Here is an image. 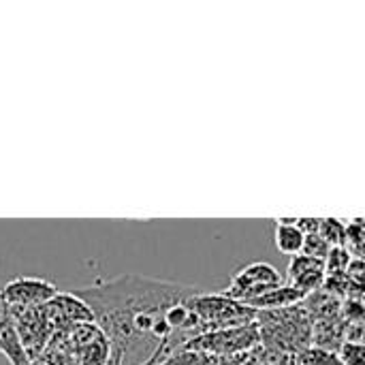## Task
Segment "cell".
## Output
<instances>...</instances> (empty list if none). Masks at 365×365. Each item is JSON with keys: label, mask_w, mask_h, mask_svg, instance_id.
I'll return each instance as SVG.
<instances>
[{"label": "cell", "mask_w": 365, "mask_h": 365, "mask_svg": "<svg viewBox=\"0 0 365 365\" xmlns=\"http://www.w3.org/2000/svg\"><path fill=\"white\" fill-rule=\"evenodd\" d=\"M329 252H331V246L321 237V233L306 235V244H304V255H306V257L325 261V259L329 257Z\"/></svg>", "instance_id": "4fadbf2b"}, {"label": "cell", "mask_w": 365, "mask_h": 365, "mask_svg": "<svg viewBox=\"0 0 365 365\" xmlns=\"http://www.w3.org/2000/svg\"><path fill=\"white\" fill-rule=\"evenodd\" d=\"M188 308L199 319V323L205 325H220V327H237L246 325V321L252 319V310L225 293L210 295V293H197L188 299Z\"/></svg>", "instance_id": "7a4b0ae2"}, {"label": "cell", "mask_w": 365, "mask_h": 365, "mask_svg": "<svg viewBox=\"0 0 365 365\" xmlns=\"http://www.w3.org/2000/svg\"><path fill=\"white\" fill-rule=\"evenodd\" d=\"M75 293L92 308L94 323L111 340L113 359L124 365L135 344L156 340V327L165 314L188 302L199 289L128 274Z\"/></svg>", "instance_id": "6da1fadb"}, {"label": "cell", "mask_w": 365, "mask_h": 365, "mask_svg": "<svg viewBox=\"0 0 365 365\" xmlns=\"http://www.w3.org/2000/svg\"><path fill=\"white\" fill-rule=\"evenodd\" d=\"M274 242H276V248H278L280 255H287L291 259L304 255L306 235L297 227V218L295 220H278L276 233H274Z\"/></svg>", "instance_id": "30bf717a"}, {"label": "cell", "mask_w": 365, "mask_h": 365, "mask_svg": "<svg viewBox=\"0 0 365 365\" xmlns=\"http://www.w3.org/2000/svg\"><path fill=\"white\" fill-rule=\"evenodd\" d=\"M349 265H351V255L344 246L340 248H331L329 257L325 259V269H327V276H342L349 272Z\"/></svg>", "instance_id": "7c38bea8"}, {"label": "cell", "mask_w": 365, "mask_h": 365, "mask_svg": "<svg viewBox=\"0 0 365 365\" xmlns=\"http://www.w3.org/2000/svg\"><path fill=\"white\" fill-rule=\"evenodd\" d=\"M111 365H120V364H118V361H115V359H113V361H111Z\"/></svg>", "instance_id": "2e32d148"}, {"label": "cell", "mask_w": 365, "mask_h": 365, "mask_svg": "<svg viewBox=\"0 0 365 365\" xmlns=\"http://www.w3.org/2000/svg\"><path fill=\"white\" fill-rule=\"evenodd\" d=\"M0 353L9 359L11 365H32V359L28 357L24 342L17 334L9 306L0 312Z\"/></svg>", "instance_id": "ba28073f"}, {"label": "cell", "mask_w": 365, "mask_h": 365, "mask_svg": "<svg viewBox=\"0 0 365 365\" xmlns=\"http://www.w3.org/2000/svg\"><path fill=\"white\" fill-rule=\"evenodd\" d=\"M304 299H306V295L302 291H297V289H293L289 284H282L278 289H272V291L263 293L257 299H250L244 306H248L250 310H289V308L297 306Z\"/></svg>", "instance_id": "9c48e42d"}, {"label": "cell", "mask_w": 365, "mask_h": 365, "mask_svg": "<svg viewBox=\"0 0 365 365\" xmlns=\"http://www.w3.org/2000/svg\"><path fill=\"white\" fill-rule=\"evenodd\" d=\"M71 344L77 365H111L113 361L111 340L96 323L73 327Z\"/></svg>", "instance_id": "277c9868"}, {"label": "cell", "mask_w": 365, "mask_h": 365, "mask_svg": "<svg viewBox=\"0 0 365 365\" xmlns=\"http://www.w3.org/2000/svg\"><path fill=\"white\" fill-rule=\"evenodd\" d=\"M282 284H284L282 276L274 265H269V263H250V265L242 267L233 276V280H231L229 289L225 291V295L240 302V304H248L250 299H257L263 293H267L272 289H278Z\"/></svg>", "instance_id": "3957f363"}, {"label": "cell", "mask_w": 365, "mask_h": 365, "mask_svg": "<svg viewBox=\"0 0 365 365\" xmlns=\"http://www.w3.org/2000/svg\"><path fill=\"white\" fill-rule=\"evenodd\" d=\"M319 233L331 248H340L349 240V227L340 218H323Z\"/></svg>", "instance_id": "8fae6325"}, {"label": "cell", "mask_w": 365, "mask_h": 365, "mask_svg": "<svg viewBox=\"0 0 365 365\" xmlns=\"http://www.w3.org/2000/svg\"><path fill=\"white\" fill-rule=\"evenodd\" d=\"M45 312L53 331H71L77 325L94 323L92 308L77 293H58L45 306Z\"/></svg>", "instance_id": "8992f818"}, {"label": "cell", "mask_w": 365, "mask_h": 365, "mask_svg": "<svg viewBox=\"0 0 365 365\" xmlns=\"http://www.w3.org/2000/svg\"><path fill=\"white\" fill-rule=\"evenodd\" d=\"M4 308H6V304H4V299H2V295H0V312H2Z\"/></svg>", "instance_id": "9a60e30c"}, {"label": "cell", "mask_w": 365, "mask_h": 365, "mask_svg": "<svg viewBox=\"0 0 365 365\" xmlns=\"http://www.w3.org/2000/svg\"><path fill=\"white\" fill-rule=\"evenodd\" d=\"M321 220L323 218H297V227L304 231V235H314L321 231Z\"/></svg>", "instance_id": "5bb4252c"}, {"label": "cell", "mask_w": 365, "mask_h": 365, "mask_svg": "<svg viewBox=\"0 0 365 365\" xmlns=\"http://www.w3.org/2000/svg\"><path fill=\"white\" fill-rule=\"evenodd\" d=\"M287 280H289L287 282L289 287L302 291L304 295L317 293L325 287V280H327L325 261H319L306 255L293 257L287 269Z\"/></svg>", "instance_id": "52a82bcc"}, {"label": "cell", "mask_w": 365, "mask_h": 365, "mask_svg": "<svg viewBox=\"0 0 365 365\" xmlns=\"http://www.w3.org/2000/svg\"><path fill=\"white\" fill-rule=\"evenodd\" d=\"M0 295L9 308H41L58 295V287L45 278L24 276L6 282Z\"/></svg>", "instance_id": "5b68a950"}]
</instances>
